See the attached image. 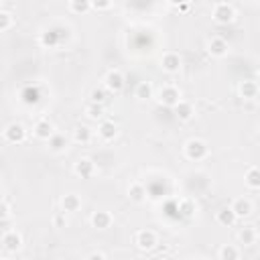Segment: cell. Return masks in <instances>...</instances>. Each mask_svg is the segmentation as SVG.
<instances>
[{"label":"cell","instance_id":"obj_1","mask_svg":"<svg viewBox=\"0 0 260 260\" xmlns=\"http://www.w3.org/2000/svg\"><path fill=\"white\" fill-rule=\"evenodd\" d=\"M183 150H185V156H187L189 160H203V158L209 154V146H207V142L201 140V138H189V140L185 142Z\"/></svg>","mask_w":260,"mask_h":260},{"label":"cell","instance_id":"obj_2","mask_svg":"<svg viewBox=\"0 0 260 260\" xmlns=\"http://www.w3.org/2000/svg\"><path fill=\"white\" fill-rule=\"evenodd\" d=\"M211 18L217 24H230L236 20V8L230 2H217L211 10Z\"/></svg>","mask_w":260,"mask_h":260},{"label":"cell","instance_id":"obj_3","mask_svg":"<svg viewBox=\"0 0 260 260\" xmlns=\"http://www.w3.org/2000/svg\"><path fill=\"white\" fill-rule=\"evenodd\" d=\"M104 85H106L108 91L120 93L124 89V85H126V77H124V73L120 69H110L106 73V77H104Z\"/></svg>","mask_w":260,"mask_h":260},{"label":"cell","instance_id":"obj_4","mask_svg":"<svg viewBox=\"0 0 260 260\" xmlns=\"http://www.w3.org/2000/svg\"><path fill=\"white\" fill-rule=\"evenodd\" d=\"M4 140L10 144H20L26 140V128L20 122H10L4 128Z\"/></svg>","mask_w":260,"mask_h":260},{"label":"cell","instance_id":"obj_5","mask_svg":"<svg viewBox=\"0 0 260 260\" xmlns=\"http://www.w3.org/2000/svg\"><path fill=\"white\" fill-rule=\"evenodd\" d=\"M0 244H2L4 252H16V250L22 248V236L16 230H4V234L0 238Z\"/></svg>","mask_w":260,"mask_h":260},{"label":"cell","instance_id":"obj_6","mask_svg":"<svg viewBox=\"0 0 260 260\" xmlns=\"http://www.w3.org/2000/svg\"><path fill=\"white\" fill-rule=\"evenodd\" d=\"M134 244L138 246V250L148 252V250H152V248L158 244V238H156V234H154L152 230H140V232H136V236H134Z\"/></svg>","mask_w":260,"mask_h":260},{"label":"cell","instance_id":"obj_7","mask_svg":"<svg viewBox=\"0 0 260 260\" xmlns=\"http://www.w3.org/2000/svg\"><path fill=\"white\" fill-rule=\"evenodd\" d=\"M158 102L167 108H175L179 102H181V91L175 87V85H165L160 91H158Z\"/></svg>","mask_w":260,"mask_h":260},{"label":"cell","instance_id":"obj_8","mask_svg":"<svg viewBox=\"0 0 260 260\" xmlns=\"http://www.w3.org/2000/svg\"><path fill=\"white\" fill-rule=\"evenodd\" d=\"M73 173H75L77 177H81V179H89V177H93V173H95V165H93L91 158L81 156V158L75 160V165H73Z\"/></svg>","mask_w":260,"mask_h":260},{"label":"cell","instance_id":"obj_9","mask_svg":"<svg viewBox=\"0 0 260 260\" xmlns=\"http://www.w3.org/2000/svg\"><path fill=\"white\" fill-rule=\"evenodd\" d=\"M32 134L41 140H49L55 134V124L49 118H41V120H37V124L32 128Z\"/></svg>","mask_w":260,"mask_h":260},{"label":"cell","instance_id":"obj_10","mask_svg":"<svg viewBox=\"0 0 260 260\" xmlns=\"http://www.w3.org/2000/svg\"><path fill=\"white\" fill-rule=\"evenodd\" d=\"M118 124L116 122H112V120H102L100 122V126H98V136L102 138V140H106V142H110V140H114L116 136H118Z\"/></svg>","mask_w":260,"mask_h":260},{"label":"cell","instance_id":"obj_11","mask_svg":"<svg viewBox=\"0 0 260 260\" xmlns=\"http://www.w3.org/2000/svg\"><path fill=\"white\" fill-rule=\"evenodd\" d=\"M207 51H209L211 57L221 59V57L228 55V41H225L223 37H213V39L207 43Z\"/></svg>","mask_w":260,"mask_h":260},{"label":"cell","instance_id":"obj_12","mask_svg":"<svg viewBox=\"0 0 260 260\" xmlns=\"http://www.w3.org/2000/svg\"><path fill=\"white\" fill-rule=\"evenodd\" d=\"M89 221H91V228H95V230H108L112 225V213L104 211V209H98V211L91 213Z\"/></svg>","mask_w":260,"mask_h":260},{"label":"cell","instance_id":"obj_13","mask_svg":"<svg viewBox=\"0 0 260 260\" xmlns=\"http://www.w3.org/2000/svg\"><path fill=\"white\" fill-rule=\"evenodd\" d=\"M160 67H162V71H167V73H177V71L181 69V57H179L177 53L169 51V53L162 55Z\"/></svg>","mask_w":260,"mask_h":260},{"label":"cell","instance_id":"obj_14","mask_svg":"<svg viewBox=\"0 0 260 260\" xmlns=\"http://www.w3.org/2000/svg\"><path fill=\"white\" fill-rule=\"evenodd\" d=\"M173 112H175V116H177L181 122H189V120L195 116V108H193V104L187 102V100H181V102L173 108Z\"/></svg>","mask_w":260,"mask_h":260},{"label":"cell","instance_id":"obj_15","mask_svg":"<svg viewBox=\"0 0 260 260\" xmlns=\"http://www.w3.org/2000/svg\"><path fill=\"white\" fill-rule=\"evenodd\" d=\"M61 209H63L65 213H75V211H79V209H81V197L75 195V193H65V195L61 197Z\"/></svg>","mask_w":260,"mask_h":260},{"label":"cell","instance_id":"obj_16","mask_svg":"<svg viewBox=\"0 0 260 260\" xmlns=\"http://www.w3.org/2000/svg\"><path fill=\"white\" fill-rule=\"evenodd\" d=\"M238 91H240V95H242L244 100H256L260 87H258V83H256L254 79H244V81L240 83Z\"/></svg>","mask_w":260,"mask_h":260},{"label":"cell","instance_id":"obj_17","mask_svg":"<svg viewBox=\"0 0 260 260\" xmlns=\"http://www.w3.org/2000/svg\"><path fill=\"white\" fill-rule=\"evenodd\" d=\"M215 219H217L219 225H223V228H232V225L238 221V215H236V211H234L232 205H230V207L219 209V211L215 213Z\"/></svg>","mask_w":260,"mask_h":260},{"label":"cell","instance_id":"obj_18","mask_svg":"<svg viewBox=\"0 0 260 260\" xmlns=\"http://www.w3.org/2000/svg\"><path fill=\"white\" fill-rule=\"evenodd\" d=\"M238 240H240V244H244V246H252V244H256V240H258V232H256V228H254V225H244V228H240V232H238Z\"/></svg>","mask_w":260,"mask_h":260},{"label":"cell","instance_id":"obj_19","mask_svg":"<svg viewBox=\"0 0 260 260\" xmlns=\"http://www.w3.org/2000/svg\"><path fill=\"white\" fill-rule=\"evenodd\" d=\"M20 100H22L26 106H35V104L41 100V89H39V85H26V87L20 91Z\"/></svg>","mask_w":260,"mask_h":260},{"label":"cell","instance_id":"obj_20","mask_svg":"<svg viewBox=\"0 0 260 260\" xmlns=\"http://www.w3.org/2000/svg\"><path fill=\"white\" fill-rule=\"evenodd\" d=\"M232 209L236 211L238 219H240V217H248V215L252 213V203H250L246 197H236L234 203H232Z\"/></svg>","mask_w":260,"mask_h":260},{"label":"cell","instance_id":"obj_21","mask_svg":"<svg viewBox=\"0 0 260 260\" xmlns=\"http://www.w3.org/2000/svg\"><path fill=\"white\" fill-rule=\"evenodd\" d=\"M59 41H61V37H59V32H57V28H49V30H43L41 35H39V43L43 45V47H57L59 45Z\"/></svg>","mask_w":260,"mask_h":260},{"label":"cell","instance_id":"obj_22","mask_svg":"<svg viewBox=\"0 0 260 260\" xmlns=\"http://www.w3.org/2000/svg\"><path fill=\"white\" fill-rule=\"evenodd\" d=\"M71 138H73V142H77V144H87V142L91 140V128H89V126H83V124H81V126H75Z\"/></svg>","mask_w":260,"mask_h":260},{"label":"cell","instance_id":"obj_23","mask_svg":"<svg viewBox=\"0 0 260 260\" xmlns=\"http://www.w3.org/2000/svg\"><path fill=\"white\" fill-rule=\"evenodd\" d=\"M128 197H130V201H134V203H142L144 199H146V187L142 185V183H132L130 187H128Z\"/></svg>","mask_w":260,"mask_h":260},{"label":"cell","instance_id":"obj_24","mask_svg":"<svg viewBox=\"0 0 260 260\" xmlns=\"http://www.w3.org/2000/svg\"><path fill=\"white\" fill-rule=\"evenodd\" d=\"M244 183L250 189H260V167H250L244 175Z\"/></svg>","mask_w":260,"mask_h":260},{"label":"cell","instance_id":"obj_25","mask_svg":"<svg viewBox=\"0 0 260 260\" xmlns=\"http://www.w3.org/2000/svg\"><path fill=\"white\" fill-rule=\"evenodd\" d=\"M91 8H93L91 6V0H69V10L75 12V14H85Z\"/></svg>","mask_w":260,"mask_h":260},{"label":"cell","instance_id":"obj_26","mask_svg":"<svg viewBox=\"0 0 260 260\" xmlns=\"http://www.w3.org/2000/svg\"><path fill=\"white\" fill-rule=\"evenodd\" d=\"M65 146H67V138L63 136V134H53L51 138H49V148L53 150V152H61V150H65Z\"/></svg>","mask_w":260,"mask_h":260},{"label":"cell","instance_id":"obj_27","mask_svg":"<svg viewBox=\"0 0 260 260\" xmlns=\"http://www.w3.org/2000/svg\"><path fill=\"white\" fill-rule=\"evenodd\" d=\"M217 256H219L221 260H236V258H240V250H238L236 246H232V244H225V246L219 248Z\"/></svg>","mask_w":260,"mask_h":260},{"label":"cell","instance_id":"obj_28","mask_svg":"<svg viewBox=\"0 0 260 260\" xmlns=\"http://www.w3.org/2000/svg\"><path fill=\"white\" fill-rule=\"evenodd\" d=\"M134 95H136L138 100H150V98H152V85H150L148 81H140V83L136 85V89H134Z\"/></svg>","mask_w":260,"mask_h":260},{"label":"cell","instance_id":"obj_29","mask_svg":"<svg viewBox=\"0 0 260 260\" xmlns=\"http://www.w3.org/2000/svg\"><path fill=\"white\" fill-rule=\"evenodd\" d=\"M85 116L89 120H100L104 116V104H98V102H91L87 108H85Z\"/></svg>","mask_w":260,"mask_h":260},{"label":"cell","instance_id":"obj_30","mask_svg":"<svg viewBox=\"0 0 260 260\" xmlns=\"http://www.w3.org/2000/svg\"><path fill=\"white\" fill-rule=\"evenodd\" d=\"M193 211H195V201H193V199L185 197V199L179 201V215H183V217H191Z\"/></svg>","mask_w":260,"mask_h":260},{"label":"cell","instance_id":"obj_31","mask_svg":"<svg viewBox=\"0 0 260 260\" xmlns=\"http://www.w3.org/2000/svg\"><path fill=\"white\" fill-rule=\"evenodd\" d=\"M12 24H14V16H12V12L6 10V8H2V10H0V30L6 32V30H10Z\"/></svg>","mask_w":260,"mask_h":260},{"label":"cell","instance_id":"obj_32","mask_svg":"<svg viewBox=\"0 0 260 260\" xmlns=\"http://www.w3.org/2000/svg\"><path fill=\"white\" fill-rule=\"evenodd\" d=\"M91 102H98V104H104L106 102V85L104 87H95L93 91H91Z\"/></svg>","mask_w":260,"mask_h":260},{"label":"cell","instance_id":"obj_33","mask_svg":"<svg viewBox=\"0 0 260 260\" xmlns=\"http://www.w3.org/2000/svg\"><path fill=\"white\" fill-rule=\"evenodd\" d=\"M10 215H12L10 201H8V197H2V219H4V221H8V219H10Z\"/></svg>","mask_w":260,"mask_h":260},{"label":"cell","instance_id":"obj_34","mask_svg":"<svg viewBox=\"0 0 260 260\" xmlns=\"http://www.w3.org/2000/svg\"><path fill=\"white\" fill-rule=\"evenodd\" d=\"M65 223H67V219H65V211L53 215V225H55V228H65Z\"/></svg>","mask_w":260,"mask_h":260},{"label":"cell","instance_id":"obj_35","mask_svg":"<svg viewBox=\"0 0 260 260\" xmlns=\"http://www.w3.org/2000/svg\"><path fill=\"white\" fill-rule=\"evenodd\" d=\"M91 6L95 10H108L112 6V0H91Z\"/></svg>","mask_w":260,"mask_h":260},{"label":"cell","instance_id":"obj_36","mask_svg":"<svg viewBox=\"0 0 260 260\" xmlns=\"http://www.w3.org/2000/svg\"><path fill=\"white\" fill-rule=\"evenodd\" d=\"M87 258H91V260H95V258H98V260H106L108 256H106L104 252H91V254H87Z\"/></svg>","mask_w":260,"mask_h":260},{"label":"cell","instance_id":"obj_37","mask_svg":"<svg viewBox=\"0 0 260 260\" xmlns=\"http://www.w3.org/2000/svg\"><path fill=\"white\" fill-rule=\"evenodd\" d=\"M171 6H181V4H185V2H189V0H167Z\"/></svg>","mask_w":260,"mask_h":260},{"label":"cell","instance_id":"obj_38","mask_svg":"<svg viewBox=\"0 0 260 260\" xmlns=\"http://www.w3.org/2000/svg\"><path fill=\"white\" fill-rule=\"evenodd\" d=\"M258 77H260V71H258Z\"/></svg>","mask_w":260,"mask_h":260}]
</instances>
